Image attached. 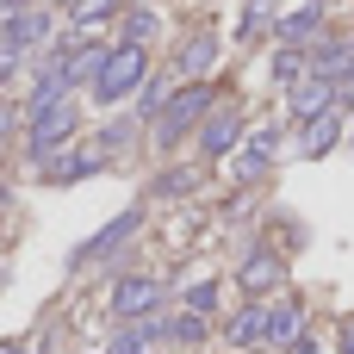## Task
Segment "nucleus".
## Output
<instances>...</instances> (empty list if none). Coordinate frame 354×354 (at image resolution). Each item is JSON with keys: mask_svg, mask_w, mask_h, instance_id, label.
Instances as JSON below:
<instances>
[{"mask_svg": "<svg viewBox=\"0 0 354 354\" xmlns=\"http://www.w3.org/2000/svg\"><path fill=\"white\" fill-rule=\"evenodd\" d=\"M224 342H230V348H255V342H268V311L249 299V305L224 324Z\"/></svg>", "mask_w": 354, "mask_h": 354, "instance_id": "4468645a", "label": "nucleus"}, {"mask_svg": "<svg viewBox=\"0 0 354 354\" xmlns=\"http://www.w3.org/2000/svg\"><path fill=\"white\" fill-rule=\"evenodd\" d=\"M156 336H162V324H156V317H137L131 330H118V336H112V348H106V354H143Z\"/></svg>", "mask_w": 354, "mask_h": 354, "instance_id": "f3484780", "label": "nucleus"}, {"mask_svg": "<svg viewBox=\"0 0 354 354\" xmlns=\"http://www.w3.org/2000/svg\"><path fill=\"white\" fill-rule=\"evenodd\" d=\"M143 37H156V12L149 6H131L124 12V44H143Z\"/></svg>", "mask_w": 354, "mask_h": 354, "instance_id": "4be33fe9", "label": "nucleus"}, {"mask_svg": "<svg viewBox=\"0 0 354 354\" xmlns=\"http://www.w3.org/2000/svg\"><path fill=\"white\" fill-rule=\"evenodd\" d=\"M137 224H143V212H124V218H112L100 236H87V243H81V255H75V261H100V255H112L118 243H131V236H137Z\"/></svg>", "mask_w": 354, "mask_h": 354, "instance_id": "f8f14e48", "label": "nucleus"}, {"mask_svg": "<svg viewBox=\"0 0 354 354\" xmlns=\"http://www.w3.org/2000/svg\"><path fill=\"white\" fill-rule=\"evenodd\" d=\"M50 37V12H37V6H19V12H6V25H0V44H12L19 56L31 50V44H44Z\"/></svg>", "mask_w": 354, "mask_h": 354, "instance_id": "6e6552de", "label": "nucleus"}, {"mask_svg": "<svg viewBox=\"0 0 354 354\" xmlns=\"http://www.w3.org/2000/svg\"><path fill=\"white\" fill-rule=\"evenodd\" d=\"M93 168H100V156H62V162L44 168V180H81V174H93Z\"/></svg>", "mask_w": 354, "mask_h": 354, "instance_id": "aec40b11", "label": "nucleus"}, {"mask_svg": "<svg viewBox=\"0 0 354 354\" xmlns=\"http://www.w3.org/2000/svg\"><path fill=\"white\" fill-rule=\"evenodd\" d=\"M311 75L348 87V75H354V37H324V44L311 50Z\"/></svg>", "mask_w": 354, "mask_h": 354, "instance_id": "39448f33", "label": "nucleus"}, {"mask_svg": "<svg viewBox=\"0 0 354 354\" xmlns=\"http://www.w3.org/2000/svg\"><path fill=\"white\" fill-rule=\"evenodd\" d=\"M205 112H212V87H205V81H187V87H180V93L156 112V118H162V124H156V137H162V143H180V137H187Z\"/></svg>", "mask_w": 354, "mask_h": 354, "instance_id": "f03ea898", "label": "nucleus"}, {"mask_svg": "<svg viewBox=\"0 0 354 354\" xmlns=\"http://www.w3.org/2000/svg\"><path fill=\"white\" fill-rule=\"evenodd\" d=\"M236 137H243V112H236V106L205 112V124H199V149H205V156H230Z\"/></svg>", "mask_w": 354, "mask_h": 354, "instance_id": "0eeeda50", "label": "nucleus"}, {"mask_svg": "<svg viewBox=\"0 0 354 354\" xmlns=\"http://www.w3.org/2000/svg\"><path fill=\"white\" fill-rule=\"evenodd\" d=\"M44 6H75V0H44Z\"/></svg>", "mask_w": 354, "mask_h": 354, "instance_id": "2f4dec72", "label": "nucleus"}, {"mask_svg": "<svg viewBox=\"0 0 354 354\" xmlns=\"http://www.w3.org/2000/svg\"><path fill=\"white\" fill-rule=\"evenodd\" d=\"M292 342H305V305L299 299H286L280 311H268V348H292Z\"/></svg>", "mask_w": 354, "mask_h": 354, "instance_id": "ddd939ff", "label": "nucleus"}, {"mask_svg": "<svg viewBox=\"0 0 354 354\" xmlns=\"http://www.w3.org/2000/svg\"><path fill=\"white\" fill-rule=\"evenodd\" d=\"M75 137V106L68 100H56V106H44V112H31V137H25V149H31V162H44L56 143H68Z\"/></svg>", "mask_w": 354, "mask_h": 354, "instance_id": "7ed1b4c3", "label": "nucleus"}, {"mask_svg": "<svg viewBox=\"0 0 354 354\" xmlns=\"http://www.w3.org/2000/svg\"><path fill=\"white\" fill-rule=\"evenodd\" d=\"M12 68H19V50H12V44H0V87L12 81Z\"/></svg>", "mask_w": 354, "mask_h": 354, "instance_id": "a878e982", "label": "nucleus"}, {"mask_svg": "<svg viewBox=\"0 0 354 354\" xmlns=\"http://www.w3.org/2000/svg\"><path fill=\"white\" fill-rule=\"evenodd\" d=\"M143 75H149V50L143 44H112L106 62H100V75H93V100L100 106H118L124 93L143 87Z\"/></svg>", "mask_w": 354, "mask_h": 354, "instance_id": "f257e3e1", "label": "nucleus"}, {"mask_svg": "<svg viewBox=\"0 0 354 354\" xmlns=\"http://www.w3.org/2000/svg\"><path fill=\"white\" fill-rule=\"evenodd\" d=\"M168 336H174V342H205V317H193V311H187V317H180Z\"/></svg>", "mask_w": 354, "mask_h": 354, "instance_id": "393cba45", "label": "nucleus"}, {"mask_svg": "<svg viewBox=\"0 0 354 354\" xmlns=\"http://www.w3.org/2000/svg\"><path fill=\"white\" fill-rule=\"evenodd\" d=\"M156 305H162V280H156V274H131V280L112 286V317H124V324L149 317Z\"/></svg>", "mask_w": 354, "mask_h": 354, "instance_id": "20e7f679", "label": "nucleus"}, {"mask_svg": "<svg viewBox=\"0 0 354 354\" xmlns=\"http://www.w3.org/2000/svg\"><path fill=\"white\" fill-rule=\"evenodd\" d=\"M180 305H187V311H193V317H205V311H212V305H218V286H212V280H193V286H187V292H180Z\"/></svg>", "mask_w": 354, "mask_h": 354, "instance_id": "5701e85b", "label": "nucleus"}, {"mask_svg": "<svg viewBox=\"0 0 354 354\" xmlns=\"http://www.w3.org/2000/svg\"><path fill=\"white\" fill-rule=\"evenodd\" d=\"M112 12H118V0H75V6H68L75 31H93V25H106Z\"/></svg>", "mask_w": 354, "mask_h": 354, "instance_id": "a211bd4d", "label": "nucleus"}, {"mask_svg": "<svg viewBox=\"0 0 354 354\" xmlns=\"http://www.w3.org/2000/svg\"><path fill=\"white\" fill-rule=\"evenodd\" d=\"M280 280H286V261H280L274 249H255V255L236 268V286H243L249 299H255V292H268V286H280Z\"/></svg>", "mask_w": 354, "mask_h": 354, "instance_id": "9d476101", "label": "nucleus"}, {"mask_svg": "<svg viewBox=\"0 0 354 354\" xmlns=\"http://www.w3.org/2000/svg\"><path fill=\"white\" fill-rule=\"evenodd\" d=\"M243 37H255V31H268V0H249L243 6V25H236Z\"/></svg>", "mask_w": 354, "mask_h": 354, "instance_id": "b1692460", "label": "nucleus"}, {"mask_svg": "<svg viewBox=\"0 0 354 354\" xmlns=\"http://www.w3.org/2000/svg\"><path fill=\"white\" fill-rule=\"evenodd\" d=\"M292 354H324V348H311V342H299V348H292Z\"/></svg>", "mask_w": 354, "mask_h": 354, "instance_id": "7c9ffc66", "label": "nucleus"}, {"mask_svg": "<svg viewBox=\"0 0 354 354\" xmlns=\"http://www.w3.org/2000/svg\"><path fill=\"white\" fill-rule=\"evenodd\" d=\"M6 137H12V106H0V149H6Z\"/></svg>", "mask_w": 354, "mask_h": 354, "instance_id": "cd10ccee", "label": "nucleus"}, {"mask_svg": "<svg viewBox=\"0 0 354 354\" xmlns=\"http://www.w3.org/2000/svg\"><path fill=\"white\" fill-rule=\"evenodd\" d=\"M274 149H280V131H255L243 149H236V162H230V174L236 180H255V174H268V162H274Z\"/></svg>", "mask_w": 354, "mask_h": 354, "instance_id": "9b49d317", "label": "nucleus"}, {"mask_svg": "<svg viewBox=\"0 0 354 354\" xmlns=\"http://www.w3.org/2000/svg\"><path fill=\"white\" fill-rule=\"evenodd\" d=\"M274 75H280V81H305V75H311V50H292V44H286V50L274 56Z\"/></svg>", "mask_w": 354, "mask_h": 354, "instance_id": "6ab92c4d", "label": "nucleus"}, {"mask_svg": "<svg viewBox=\"0 0 354 354\" xmlns=\"http://www.w3.org/2000/svg\"><path fill=\"white\" fill-rule=\"evenodd\" d=\"M0 354H25V348H19V342H0Z\"/></svg>", "mask_w": 354, "mask_h": 354, "instance_id": "c756f323", "label": "nucleus"}, {"mask_svg": "<svg viewBox=\"0 0 354 354\" xmlns=\"http://www.w3.org/2000/svg\"><path fill=\"white\" fill-rule=\"evenodd\" d=\"M274 31H280V44H292V50H305L317 31H324V6L317 0H299L286 19H274Z\"/></svg>", "mask_w": 354, "mask_h": 354, "instance_id": "1a4fd4ad", "label": "nucleus"}, {"mask_svg": "<svg viewBox=\"0 0 354 354\" xmlns=\"http://www.w3.org/2000/svg\"><path fill=\"white\" fill-rule=\"evenodd\" d=\"M342 100H348V112H354V75H348V87H342Z\"/></svg>", "mask_w": 354, "mask_h": 354, "instance_id": "c85d7f7f", "label": "nucleus"}, {"mask_svg": "<svg viewBox=\"0 0 354 354\" xmlns=\"http://www.w3.org/2000/svg\"><path fill=\"white\" fill-rule=\"evenodd\" d=\"M212 62H218V37H212V31L187 37V50H180V75H187V81H193V75L205 81V68H212Z\"/></svg>", "mask_w": 354, "mask_h": 354, "instance_id": "dca6fc26", "label": "nucleus"}, {"mask_svg": "<svg viewBox=\"0 0 354 354\" xmlns=\"http://www.w3.org/2000/svg\"><path fill=\"white\" fill-rule=\"evenodd\" d=\"M336 354H354V317H342V342H336Z\"/></svg>", "mask_w": 354, "mask_h": 354, "instance_id": "bb28decb", "label": "nucleus"}, {"mask_svg": "<svg viewBox=\"0 0 354 354\" xmlns=\"http://www.w3.org/2000/svg\"><path fill=\"white\" fill-rule=\"evenodd\" d=\"M193 187H199V168H174V174H162L149 193H156V199H174V193H193Z\"/></svg>", "mask_w": 354, "mask_h": 354, "instance_id": "412c9836", "label": "nucleus"}, {"mask_svg": "<svg viewBox=\"0 0 354 354\" xmlns=\"http://www.w3.org/2000/svg\"><path fill=\"white\" fill-rule=\"evenodd\" d=\"M342 137V112H324V118H311L305 124V137H299V156L305 162H317V156H330V143Z\"/></svg>", "mask_w": 354, "mask_h": 354, "instance_id": "2eb2a0df", "label": "nucleus"}, {"mask_svg": "<svg viewBox=\"0 0 354 354\" xmlns=\"http://www.w3.org/2000/svg\"><path fill=\"white\" fill-rule=\"evenodd\" d=\"M336 100H342V87H336V81H317V75H305V81L292 87V118H299V124H311V118L336 112Z\"/></svg>", "mask_w": 354, "mask_h": 354, "instance_id": "423d86ee", "label": "nucleus"}]
</instances>
